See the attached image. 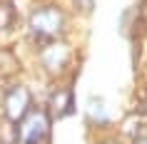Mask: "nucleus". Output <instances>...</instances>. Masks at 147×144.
Here are the masks:
<instances>
[{
    "instance_id": "nucleus-1",
    "label": "nucleus",
    "mask_w": 147,
    "mask_h": 144,
    "mask_svg": "<svg viewBox=\"0 0 147 144\" xmlns=\"http://www.w3.org/2000/svg\"><path fill=\"white\" fill-rule=\"evenodd\" d=\"M50 132V119L42 112H32L23 117V124L18 127V139L23 144H40Z\"/></svg>"
},
{
    "instance_id": "nucleus-2",
    "label": "nucleus",
    "mask_w": 147,
    "mask_h": 144,
    "mask_svg": "<svg viewBox=\"0 0 147 144\" xmlns=\"http://www.w3.org/2000/svg\"><path fill=\"white\" fill-rule=\"evenodd\" d=\"M28 107H30V92L25 87H13L5 94V112L10 122H20L28 114Z\"/></svg>"
},
{
    "instance_id": "nucleus-3",
    "label": "nucleus",
    "mask_w": 147,
    "mask_h": 144,
    "mask_svg": "<svg viewBox=\"0 0 147 144\" xmlns=\"http://www.w3.org/2000/svg\"><path fill=\"white\" fill-rule=\"evenodd\" d=\"M60 25H62V15L55 8H42L40 13L32 15V27L42 35H53L55 30H60Z\"/></svg>"
},
{
    "instance_id": "nucleus-4",
    "label": "nucleus",
    "mask_w": 147,
    "mask_h": 144,
    "mask_svg": "<svg viewBox=\"0 0 147 144\" xmlns=\"http://www.w3.org/2000/svg\"><path fill=\"white\" fill-rule=\"evenodd\" d=\"M50 107L55 109V114H57V117H65V114L72 109V94H70L67 90L55 92L53 99H50Z\"/></svg>"
},
{
    "instance_id": "nucleus-5",
    "label": "nucleus",
    "mask_w": 147,
    "mask_h": 144,
    "mask_svg": "<svg viewBox=\"0 0 147 144\" xmlns=\"http://www.w3.org/2000/svg\"><path fill=\"white\" fill-rule=\"evenodd\" d=\"M10 15H13V13H10L8 5H0V30H3V27L10 23Z\"/></svg>"
},
{
    "instance_id": "nucleus-6",
    "label": "nucleus",
    "mask_w": 147,
    "mask_h": 144,
    "mask_svg": "<svg viewBox=\"0 0 147 144\" xmlns=\"http://www.w3.org/2000/svg\"><path fill=\"white\" fill-rule=\"evenodd\" d=\"M135 144H147V137H137V139H135Z\"/></svg>"
},
{
    "instance_id": "nucleus-7",
    "label": "nucleus",
    "mask_w": 147,
    "mask_h": 144,
    "mask_svg": "<svg viewBox=\"0 0 147 144\" xmlns=\"http://www.w3.org/2000/svg\"><path fill=\"white\" fill-rule=\"evenodd\" d=\"M102 144H122V142H115V139H110V142H102Z\"/></svg>"
}]
</instances>
